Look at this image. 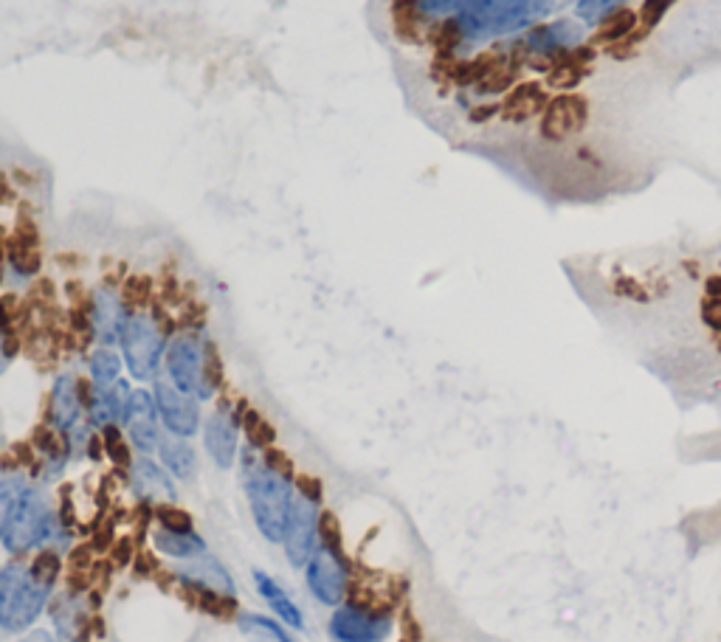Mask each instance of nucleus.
I'll return each mask as SVG.
<instances>
[{
    "instance_id": "39448f33",
    "label": "nucleus",
    "mask_w": 721,
    "mask_h": 642,
    "mask_svg": "<svg viewBox=\"0 0 721 642\" xmlns=\"http://www.w3.org/2000/svg\"><path fill=\"white\" fill-rule=\"evenodd\" d=\"M119 341H122L124 361H127V370L133 372V378L150 381V378L158 375V363H161L164 350H167V330L156 316H150V313H127Z\"/></svg>"
},
{
    "instance_id": "f03ea898",
    "label": "nucleus",
    "mask_w": 721,
    "mask_h": 642,
    "mask_svg": "<svg viewBox=\"0 0 721 642\" xmlns=\"http://www.w3.org/2000/svg\"><path fill=\"white\" fill-rule=\"evenodd\" d=\"M240 476L248 505H251L254 525L260 527V532L271 544H282L288 513H291L293 494H296L285 460L280 454H260L251 446L243 451Z\"/></svg>"
},
{
    "instance_id": "7c9ffc66",
    "label": "nucleus",
    "mask_w": 721,
    "mask_h": 642,
    "mask_svg": "<svg viewBox=\"0 0 721 642\" xmlns=\"http://www.w3.org/2000/svg\"><path fill=\"white\" fill-rule=\"evenodd\" d=\"M12 336V330H0V372L7 370L9 361L14 358V350H18V338Z\"/></svg>"
},
{
    "instance_id": "72a5a7b5",
    "label": "nucleus",
    "mask_w": 721,
    "mask_h": 642,
    "mask_svg": "<svg viewBox=\"0 0 721 642\" xmlns=\"http://www.w3.org/2000/svg\"><path fill=\"white\" fill-rule=\"evenodd\" d=\"M12 201V189H9V183L0 178V203H9Z\"/></svg>"
},
{
    "instance_id": "f704fd0d",
    "label": "nucleus",
    "mask_w": 721,
    "mask_h": 642,
    "mask_svg": "<svg viewBox=\"0 0 721 642\" xmlns=\"http://www.w3.org/2000/svg\"><path fill=\"white\" fill-rule=\"evenodd\" d=\"M620 3H626V0H620Z\"/></svg>"
},
{
    "instance_id": "ddd939ff",
    "label": "nucleus",
    "mask_w": 721,
    "mask_h": 642,
    "mask_svg": "<svg viewBox=\"0 0 721 642\" xmlns=\"http://www.w3.org/2000/svg\"><path fill=\"white\" fill-rule=\"evenodd\" d=\"M586 37V29L575 20H555L547 26L533 29L527 34L525 48L536 57H555V54H566L575 46H581Z\"/></svg>"
},
{
    "instance_id": "9b49d317",
    "label": "nucleus",
    "mask_w": 721,
    "mask_h": 642,
    "mask_svg": "<svg viewBox=\"0 0 721 642\" xmlns=\"http://www.w3.org/2000/svg\"><path fill=\"white\" fill-rule=\"evenodd\" d=\"M156 406L164 426L176 437L187 440V437H195V431L201 428V412H198L192 395H183L178 386H169L167 381L156 383Z\"/></svg>"
},
{
    "instance_id": "7ed1b4c3",
    "label": "nucleus",
    "mask_w": 721,
    "mask_h": 642,
    "mask_svg": "<svg viewBox=\"0 0 721 642\" xmlns=\"http://www.w3.org/2000/svg\"><path fill=\"white\" fill-rule=\"evenodd\" d=\"M59 577V555L52 550L37 552L32 564L12 561L0 570V629L26 631L52 600Z\"/></svg>"
},
{
    "instance_id": "c756f323",
    "label": "nucleus",
    "mask_w": 721,
    "mask_h": 642,
    "mask_svg": "<svg viewBox=\"0 0 721 642\" xmlns=\"http://www.w3.org/2000/svg\"><path fill=\"white\" fill-rule=\"evenodd\" d=\"M243 426H246V435H248V440L254 442V448L262 446V442L273 440V431L268 428V423L262 420L260 415H254V412H248L246 420H243Z\"/></svg>"
},
{
    "instance_id": "c85d7f7f",
    "label": "nucleus",
    "mask_w": 721,
    "mask_h": 642,
    "mask_svg": "<svg viewBox=\"0 0 721 642\" xmlns=\"http://www.w3.org/2000/svg\"><path fill=\"white\" fill-rule=\"evenodd\" d=\"M102 437H104V451H108V457H111L116 465H127L131 468V460H127V446H124L122 440V431H119L116 426H104L102 428Z\"/></svg>"
},
{
    "instance_id": "dca6fc26",
    "label": "nucleus",
    "mask_w": 721,
    "mask_h": 642,
    "mask_svg": "<svg viewBox=\"0 0 721 642\" xmlns=\"http://www.w3.org/2000/svg\"><path fill=\"white\" fill-rule=\"evenodd\" d=\"M52 620L57 626V634L68 642H85L88 640V629H91V615L88 606L79 595H59L52 600Z\"/></svg>"
},
{
    "instance_id": "b1692460",
    "label": "nucleus",
    "mask_w": 721,
    "mask_h": 642,
    "mask_svg": "<svg viewBox=\"0 0 721 642\" xmlns=\"http://www.w3.org/2000/svg\"><path fill=\"white\" fill-rule=\"evenodd\" d=\"M29 485L23 476H3L0 480V539H3V532H7L9 521H12L14 510H18L20 499L26 496Z\"/></svg>"
},
{
    "instance_id": "2f4dec72",
    "label": "nucleus",
    "mask_w": 721,
    "mask_h": 642,
    "mask_svg": "<svg viewBox=\"0 0 721 642\" xmlns=\"http://www.w3.org/2000/svg\"><path fill=\"white\" fill-rule=\"evenodd\" d=\"M671 3H674V0H645V9H643L645 23H649V26H654L656 20L663 18L665 9H668Z\"/></svg>"
},
{
    "instance_id": "4468645a",
    "label": "nucleus",
    "mask_w": 721,
    "mask_h": 642,
    "mask_svg": "<svg viewBox=\"0 0 721 642\" xmlns=\"http://www.w3.org/2000/svg\"><path fill=\"white\" fill-rule=\"evenodd\" d=\"M85 386L82 381H77L74 375H59L57 383H54L52 390V409H48V417H52V428L57 431H71L79 420H82V409H85Z\"/></svg>"
},
{
    "instance_id": "6ab92c4d",
    "label": "nucleus",
    "mask_w": 721,
    "mask_h": 642,
    "mask_svg": "<svg viewBox=\"0 0 721 642\" xmlns=\"http://www.w3.org/2000/svg\"><path fill=\"white\" fill-rule=\"evenodd\" d=\"M586 122V104L578 97H561L555 99L544 111V133L550 138H566L572 133H578Z\"/></svg>"
},
{
    "instance_id": "5701e85b",
    "label": "nucleus",
    "mask_w": 721,
    "mask_h": 642,
    "mask_svg": "<svg viewBox=\"0 0 721 642\" xmlns=\"http://www.w3.org/2000/svg\"><path fill=\"white\" fill-rule=\"evenodd\" d=\"M237 626L246 637H251L254 642H293L291 637L282 631L280 623H273L271 617L262 615H240L237 617Z\"/></svg>"
},
{
    "instance_id": "cd10ccee",
    "label": "nucleus",
    "mask_w": 721,
    "mask_h": 642,
    "mask_svg": "<svg viewBox=\"0 0 721 642\" xmlns=\"http://www.w3.org/2000/svg\"><path fill=\"white\" fill-rule=\"evenodd\" d=\"M156 519L158 527H167V530H178V532L192 530V516H189L187 510H181V507L161 505L156 510Z\"/></svg>"
},
{
    "instance_id": "f8f14e48",
    "label": "nucleus",
    "mask_w": 721,
    "mask_h": 642,
    "mask_svg": "<svg viewBox=\"0 0 721 642\" xmlns=\"http://www.w3.org/2000/svg\"><path fill=\"white\" fill-rule=\"evenodd\" d=\"M158 406L156 395L150 392H133L131 403H127V412H124L122 426L127 428V437H131L133 446L142 451V454H153L161 446V435H158Z\"/></svg>"
},
{
    "instance_id": "0eeeda50",
    "label": "nucleus",
    "mask_w": 721,
    "mask_h": 642,
    "mask_svg": "<svg viewBox=\"0 0 721 642\" xmlns=\"http://www.w3.org/2000/svg\"><path fill=\"white\" fill-rule=\"evenodd\" d=\"M52 505H48L46 494L40 487L29 485L26 496L20 499L0 544L7 547L12 555H29L34 547H40L52 536Z\"/></svg>"
},
{
    "instance_id": "20e7f679",
    "label": "nucleus",
    "mask_w": 721,
    "mask_h": 642,
    "mask_svg": "<svg viewBox=\"0 0 721 642\" xmlns=\"http://www.w3.org/2000/svg\"><path fill=\"white\" fill-rule=\"evenodd\" d=\"M167 370L178 390L198 401H209L221 386V358L198 333H181L169 341Z\"/></svg>"
},
{
    "instance_id": "f3484780",
    "label": "nucleus",
    "mask_w": 721,
    "mask_h": 642,
    "mask_svg": "<svg viewBox=\"0 0 721 642\" xmlns=\"http://www.w3.org/2000/svg\"><path fill=\"white\" fill-rule=\"evenodd\" d=\"M124 316H127V311H124L122 299H119L111 288H99V291L93 293L91 327L104 347L113 345L119 338L124 325Z\"/></svg>"
},
{
    "instance_id": "bb28decb",
    "label": "nucleus",
    "mask_w": 721,
    "mask_h": 642,
    "mask_svg": "<svg viewBox=\"0 0 721 642\" xmlns=\"http://www.w3.org/2000/svg\"><path fill=\"white\" fill-rule=\"evenodd\" d=\"M620 0H578L575 3V14L584 23H604L606 18L618 12Z\"/></svg>"
},
{
    "instance_id": "423d86ee",
    "label": "nucleus",
    "mask_w": 721,
    "mask_h": 642,
    "mask_svg": "<svg viewBox=\"0 0 721 642\" xmlns=\"http://www.w3.org/2000/svg\"><path fill=\"white\" fill-rule=\"evenodd\" d=\"M319 525H322V513H319V487L316 482L302 480L296 494H293L291 513H288V525H285V555L291 561V566L296 570H305L307 561L313 559V552L319 547Z\"/></svg>"
},
{
    "instance_id": "2eb2a0df",
    "label": "nucleus",
    "mask_w": 721,
    "mask_h": 642,
    "mask_svg": "<svg viewBox=\"0 0 721 642\" xmlns=\"http://www.w3.org/2000/svg\"><path fill=\"white\" fill-rule=\"evenodd\" d=\"M203 437H206V451L209 457L217 462L221 468L235 465L237 457V415L228 412V406H221L215 415H209L206 428H203Z\"/></svg>"
},
{
    "instance_id": "4be33fe9",
    "label": "nucleus",
    "mask_w": 721,
    "mask_h": 642,
    "mask_svg": "<svg viewBox=\"0 0 721 642\" xmlns=\"http://www.w3.org/2000/svg\"><path fill=\"white\" fill-rule=\"evenodd\" d=\"M158 454H161L164 468H167L169 474H176L178 480H192V476H195V451H192L189 442H183V437H178V440H161Z\"/></svg>"
},
{
    "instance_id": "9d476101",
    "label": "nucleus",
    "mask_w": 721,
    "mask_h": 642,
    "mask_svg": "<svg viewBox=\"0 0 721 642\" xmlns=\"http://www.w3.org/2000/svg\"><path fill=\"white\" fill-rule=\"evenodd\" d=\"M172 575H178L181 584H187L189 589H198L209 597V600H232L235 597V581L226 572V566L217 564L215 559L201 555V559H192L189 564L178 566Z\"/></svg>"
},
{
    "instance_id": "473e14b6",
    "label": "nucleus",
    "mask_w": 721,
    "mask_h": 642,
    "mask_svg": "<svg viewBox=\"0 0 721 642\" xmlns=\"http://www.w3.org/2000/svg\"><path fill=\"white\" fill-rule=\"evenodd\" d=\"M20 642H54V637L48 634V631H34L32 637H26V640H20Z\"/></svg>"
},
{
    "instance_id": "6e6552de",
    "label": "nucleus",
    "mask_w": 721,
    "mask_h": 642,
    "mask_svg": "<svg viewBox=\"0 0 721 642\" xmlns=\"http://www.w3.org/2000/svg\"><path fill=\"white\" fill-rule=\"evenodd\" d=\"M330 637L336 642H384L395 629L392 611L367 600L341 604L330 617Z\"/></svg>"
},
{
    "instance_id": "393cba45",
    "label": "nucleus",
    "mask_w": 721,
    "mask_h": 642,
    "mask_svg": "<svg viewBox=\"0 0 721 642\" xmlns=\"http://www.w3.org/2000/svg\"><path fill=\"white\" fill-rule=\"evenodd\" d=\"M119 372H122V361H119L116 352L111 347H99L91 356V381L99 390H111L113 383L119 381Z\"/></svg>"
},
{
    "instance_id": "aec40b11",
    "label": "nucleus",
    "mask_w": 721,
    "mask_h": 642,
    "mask_svg": "<svg viewBox=\"0 0 721 642\" xmlns=\"http://www.w3.org/2000/svg\"><path fill=\"white\" fill-rule=\"evenodd\" d=\"M254 584H257V592H260V597L266 600L268 606H271V611L277 617H280L282 623H288L291 629H305V617H302V609L291 600V595H288L285 589H282L277 581H273L268 572L262 570H254Z\"/></svg>"
},
{
    "instance_id": "a211bd4d",
    "label": "nucleus",
    "mask_w": 721,
    "mask_h": 642,
    "mask_svg": "<svg viewBox=\"0 0 721 642\" xmlns=\"http://www.w3.org/2000/svg\"><path fill=\"white\" fill-rule=\"evenodd\" d=\"M131 482L136 494L147 502H176V487L169 482L167 468L153 462L144 454L142 460L131 462Z\"/></svg>"
},
{
    "instance_id": "f257e3e1",
    "label": "nucleus",
    "mask_w": 721,
    "mask_h": 642,
    "mask_svg": "<svg viewBox=\"0 0 721 642\" xmlns=\"http://www.w3.org/2000/svg\"><path fill=\"white\" fill-rule=\"evenodd\" d=\"M555 0H474L462 14L431 32V43L454 48L460 43H485L494 37L525 32L550 18Z\"/></svg>"
},
{
    "instance_id": "a878e982",
    "label": "nucleus",
    "mask_w": 721,
    "mask_h": 642,
    "mask_svg": "<svg viewBox=\"0 0 721 642\" xmlns=\"http://www.w3.org/2000/svg\"><path fill=\"white\" fill-rule=\"evenodd\" d=\"M474 0H412V7L420 18H451L462 14Z\"/></svg>"
},
{
    "instance_id": "1a4fd4ad",
    "label": "nucleus",
    "mask_w": 721,
    "mask_h": 642,
    "mask_svg": "<svg viewBox=\"0 0 721 642\" xmlns=\"http://www.w3.org/2000/svg\"><path fill=\"white\" fill-rule=\"evenodd\" d=\"M307 589L325 606H341L350 592V564L341 555V547L319 541L313 559L305 566Z\"/></svg>"
},
{
    "instance_id": "412c9836",
    "label": "nucleus",
    "mask_w": 721,
    "mask_h": 642,
    "mask_svg": "<svg viewBox=\"0 0 721 642\" xmlns=\"http://www.w3.org/2000/svg\"><path fill=\"white\" fill-rule=\"evenodd\" d=\"M153 547H156V552L167 555V559L178 561H192L206 555V541H203L195 530L178 532L167 530V527H156V530H153Z\"/></svg>"
}]
</instances>
